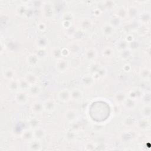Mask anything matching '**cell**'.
<instances>
[{"instance_id":"cell-1","label":"cell","mask_w":151,"mask_h":151,"mask_svg":"<svg viewBox=\"0 0 151 151\" xmlns=\"http://www.w3.org/2000/svg\"><path fill=\"white\" fill-rule=\"evenodd\" d=\"M29 100V94L26 91L19 90L15 93V100L18 104L24 105L27 104Z\"/></svg>"},{"instance_id":"cell-2","label":"cell","mask_w":151,"mask_h":151,"mask_svg":"<svg viewBox=\"0 0 151 151\" xmlns=\"http://www.w3.org/2000/svg\"><path fill=\"white\" fill-rule=\"evenodd\" d=\"M30 110L34 114H41L44 111L42 102L40 100L34 101L31 104Z\"/></svg>"},{"instance_id":"cell-3","label":"cell","mask_w":151,"mask_h":151,"mask_svg":"<svg viewBox=\"0 0 151 151\" xmlns=\"http://www.w3.org/2000/svg\"><path fill=\"white\" fill-rule=\"evenodd\" d=\"M42 103L44 111L48 113H52L57 107L55 101L51 99H46L42 102Z\"/></svg>"},{"instance_id":"cell-4","label":"cell","mask_w":151,"mask_h":151,"mask_svg":"<svg viewBox=\"0 0 151 151\" xmlns=\"http://www.w3.org/2000/svg\"><path fill=\"white\" fill-rule=\"evenodd\" d=\"M68 62L67 60L64 58H59L56 60L55 63V67L57 71L61 73H64L66 71L68 68Z\"/></svg>"},{"instance_id":"cell-5","label":"cell","mask_w":151,"mask_h":151,"mask_svg":"<svg viewBox=\"0 0 151 151\" xmlns=\"http://www.w3.org/2000/svg\"><path fill=\"white\" fill-rule=\"evenodd\" d=\"M57 97L60 101L63 103L68 102L70 100H71L70 90L68 88H63L58 92Z\"/></svg>"},{"instance_id":"cell-6","label":"cell","mask_w":151,"mask_h":151,"mask_svg":"<svg viewBox=\"0 0 151 151\" xmlns=\"http://www.w3.org/2000/svg\"><path fill=\"white\" fill-rule=\"evenodd\" d=\"M97 57V51L94 48H89L84 52V58L88 62H94Z\"/></svg>"},{"instance_id":"cell-7","label":"cell","mask_w":151,"mask_h":151,"mask_svg":"<svg viewBox=\"0 0 151 151\" xmlns=\"http://www.w3.org/2000/svg\"><path fill=\"white\" fill-rule=\"evenodd\" d=\"M115 28L111 26L109 22L104 24L101 28V31L103 35L106 37H110L112 36L114 32H115Z\"/></svg>"},{"instance_id":"cell-8","label":"cell","mask_w":151,"mask_h":151,"mask_svg":"<svg viewBox=\"0 0 151 151\" xmlns=\"http://www.w3.org/2000/svg\"><path fill=\"white\" fill-rule=\"evenodd\" d=\"M143 93L142 89L139 87H133L129 90L127 96L129 98L137 100L141 98Z\"/></svg>"},{"instance_id":"cell-9","label":"cell","mask_w":151,"mask_h":151,"mask_svg":"<svg viewBox=\"0 0 151 151\" xmlns=\"http://www.w3.org/2000/svg\"><path fill=\"white\" fill-rule=\"evenodd\" d=\"M28 149L30 151H39L42 149V145L41 140L34 139L28 142Z\"/></svg>"},{"instance_id":"cell-10","label":"cell","mask_w":151,"mask_h":151,"mask_svg":"<svg viewBox=\"0 0 151 151\" xmlns=\"http://www.w3.org/2000/svg\"><path fill=\"white\" fill-rule=\"evenodd\" d=\"M64 117L68 123H71L76 122L78 117L77 111L74 109H68L66 111L64 114Z\"/></svg>"},{"instance_id":"cell-11","label":"cell","mask_w":151,"mask_h":151,"mask_svg":"<svg viewBox=\"0 0 151 151\" xmlns=\"http://www.w3.org/2000/svg\"><path fill=\"white\" fill-rule=\"evenodd\" d=\"M71 99L75 101H80L83 98V93L78 88H74L70 90Z\"/></svg>"},{"instance_id":"cell-12","label":"cell","mask_w":151,"mask_h":151,"mask_svg":"<svg viewBox=\"0 0 151 151\" xmlns=\"http://www.w3.org/2000/svg\"><path fill=\"white\" fill-rule=\"evenodd\" d=\"M33 134H34V139H36L40 140L44 139L47 135L45 130L40 126L33 130Z\"/></svg>"},{"instance_id":"cell-13","label":"cell","mask_w":151,"mask_h":151,"mask_svg":"<svg viewBox=\"0 0 151 151\" xmlns=\"http://www.w3.org/2000/svg\"><path fill=\"white\" fill-rule=\"evenodd\" d=\"M94 83V80L93 79L91 74H86L81 78V84L86 87H91Z\"/></svg>"},{"instance_id":"cell-14","label":"cell","mask_w":151,"mask_h":151,"mask_svg":"<svg viewBox=\"0 0 151 151\" xmlns=\"http://www.w3.org/2000/svg\"><path fill=\"white\" fill-rule=\"evenodd\" d=\"M140 78L143 81H149L150 78V69L148 67H144L140 69L139 73Z\"/></svg>"},{"instance_id":"cell-15","label":"cell","mask_w":151,"mask_h":151,"mask_svg":"<svg viewBox=\"0 0 151 151\" xmlns=\"http://www.w3.org/2000/svg\"><path fill=\"white\" fill-rule=\"evenodd\" d=\"M41 91H42L41 87L38 84L31 85L29 88V89L28 90V93L29 96H31L34 97L40 96V94L41 93Z\"/></svg>"},{"instance_id":"cell-16","label":"cell","mask_w":151,"mask_h":151,"mask_svg":"<svg viewBox=\"0 0 151 151\" xmlns=\"http://www.w3.org/2000/svg\"><path fill=\"white\" fill-rule=\"evenodd\" d=\"M21 138L24 142H30L31 140L34 139L33 130L29 128L28 129H26L24 130L21 134Z\"/></svg>"},{"instance_id":"cell-17","label":"cell","mask_w":151,"mask_h":151,"mask_svg":"<svg viewBox=\"0 0 151 151\" xmlns=\"http://www.w3.org/2000/svg\"><path fill=\"white\" fill-rule=\"evenodd\" d=\"M7 88L9 91L13 93H16L19 90L18 80H9L7 84Z\"/></svg>"},{"instance_id":"cell-18","label":"cell","mask_w":151,"mask_h":151,"mask_svg":"<svg viewBox=\"0 0 151 151\" xmlns=\"http://www.w3.org/2000/svg\"><path fill=\"white\" fill-rule=\"evenodd\" d=\"M24 77L27 80V81L30 84L31 86L34 85V84H36L38 82V76L35 73H34L33 72L28 71L25 74Z\"/></svg>"},{"instance_id":"cell-19","label":"cell","mask_w":151,"mask_h":151,"mask_svg":"<svg viewBox=\"0 0 151 151\" xmlns=\"http://www.w3.org/2000/svg\"><path fill=\"white\" fill-rule=\"evenodd\" d=\"M114 100L116 104H122L127 98V94L123 91H118L114 95Z\"/></svg>"},{"instance_id":"cell-20","label":"cell","mask_w":151,"mask_h":151,"mask_svg":"<svg viewBox=\"0 0 151 151\" xmlns=\"http://www.w3.org/2000/svg\"><path fill=\"white\" fill-rule=\"evenodd\" d=\"M40 58L35 53L29 54L26 58L27 64L31 67L36 66L39 61Z\"/></svg>"},{"instance_id":"cell-21","label":"cell","mask_w":151,"mask_h":151,"mask_svg":"<svg viewBox=\"0 0 151 151\" xmlns=\"http://www.w3.org/2000/svg\"><path fill=\"white\" fill-rule=\"evenodd\" d=\"M137 127L140 130H146L147 128H149L150 126V122L149 119L143 117L139 119L137 123Z\"/></svg>"},{"instance_id":"cell-22","label":"cell","mask_w":151,"mask_h":151,"mask_svg":"<svg viewBox=\"0 0 151 151\" xmlns=\"http://www.w3.org/2000/svg\"><path fill=\"white\" fill-rule=\"evenodd\" d=\"M134 138V134L133 132L130 130H126L120 135V139L123 142H129Z\"/></svg>"},{"instance_id":"cell-23","label":"cell","mask_w":151,"mask_h":151,"mask_svg":"<svg viewBox=\"0 0 151 151\" xmlns=\"http://www.w3.org/2000/svg\"><path fill=\"white\" fill-rule=\"evenodd\" d=\"M122 104L124 109L128 110H131L136 107L137 100L127 97Z\"/></svg>"},{"instance_id":"cell-24","label":"cell","mask_w":151,"mask_h":151,"mask_svg":"<svg viewBox=\"0 0 151 151\" xmlns=\"http://www.w3.org/2000/svg\"><path fill=\"white\" fill-rule=\"evenodd\" d=\"M92 25H93L92 21H91L90 19L87 18L82 19L80 22V26L81 29L83 30V31L89 30L91 28Z\"/></svg>"},{"instance_id":"cell-25","label":"cell","mask_w":151,"mask_h":151,"mask_svg":"<svg viewBox=\"0 0 151 151\" xmlns=\"http://www.w3.org/2000/svg\"><path fill=\"white\" fill-rule=\"evenodd\" d=\"M128 45L129 43L124 39H119L116 41L115 44L116 48L119 52L128 49Z\"/></svg>"},{"instance_id":"cell-26","label":"cell","mask_w":151,"mask_h":151,"mask_svg":"<svg viewBox=\"0 0 151 151\" xmlns=\"http://www.w3.org/2000/svg\"><path fill=\"white\" fill-rule=\"evenodd\" d=\"M15 75V72L11 68H6L4 69V70L2 72L3 77L5 79L8 80H11L14 79Z\"/></svg>"},{"instance_id":"cell-27","label":"cell","mask_w":151,"mask_h":151,"mask_svg":"<svg viewBox=\"0 0 151 151\" xmlns=\"http://www.w3.org/2000/svg\"><path fill=\"white\" fill-rule=\"evenodd\" d=\"M43 11L44 15L48 18H51L54 15V9L50 4H44Z\"/></svg>"},{"instance_id":"cell-28","label":"cell","mask_w":151,"mask_h":151,"mask_svg":"<svg viewBox=\"0 0 151 151\" xmlns=\"http://www.w3.org/2000/svg\"><path fill=\"white\" fill-rule=\"evenodd\" d=\"M140 113L143 117L149 119L151 116L150 104H145L140 110Z\"/></svg>"},{"instance_id":"cell-29","label":"cell","mask_w":151,"mask_h":151,"mask_svg":"<svg viewBox=\"0 0 151 151\" xmlns=\"http://www.w3.org/2000/svg\"><path fill=\"white\" fill-rule=\"evenodd\" d=\"M115 16L120 18V19H124L127 18V9L124 7L120 6L119 7L116 11Z\"/></svg>"},{"instance_id":"cell-30","label":"cell","mask_w":151,"mask_h":151,"mask_svg":"<svg viewBox=\"0 0 151 151\" xmlns=\"http://www.w3.org/2000/svg\"><path fill=\"white\" fill-rule=\"evenodd\" d=\"M19 83V90L22 91H28L29 88L30 87L31 85L27 81V80L25 79V78L22 77L18 80Z\"/></svg>"},{"instance_id":"cell-31","label":"cell","mask_w":151,"mask_h":151,"mask_svg":"<svg viewBox=\"0 0 151 151\" xmlns=\"http://www.w3.org/2000/svg\"><path fill=\"white\" fill-rule=\"evenodd\" d=\"M127 17L134 19L139 14V11L137 8L134 6H131L128 9H127Z\"/></svg>"},{"instance_id":"cell-32","label":"cell","mask_w":151,"mask_h":151,"mask_svg":"<svg viewBox=\"0 0 151 151\" xmlns=\"http://www.w3.org/2000/svg\"><path fill=\"white\" fill-rule=\"evenodd\" d=\"M114 50L110 47H104L101 51V54L103 57L106 58H111L114 55Z\"/></svg>"},{"instance_id":"cell-33","label":"cell","mask_w":151,"mask_h":151,"mask_svg":"<svg viewBox=\"0 0 151 151\" xmlns=\"http://www.w3.org/2000/svg\"><path fill=\"white\" fill-rule=\"evenodd\" d=\"M40 120L36 117H32L28 119V124L29 128L32 130L37 128V127L40 126Z\"/></svg>"},{"instance_id":"cell-34","label":"cell","mask_w":151,"mask_h":151,"mask_svg":"<svg viewBox=\"0 0 151 151\" xmlns=\"http://www.w3.org/2000/svg\"><path fill=\"white\" fill-rule=\"evenodd\" d=\"M150 20V14L149 12H143L139 15V21L143 24H148Z\"/></svg>"},{"instance_id":"cell-35","label":"cell","mask_w":151,"mask_h":151,"mask_svg":"<svg viewBox=\"0 0 151 151\" xmlns=\"http://www.w3.org/2000/svg\"><path fill=\"white\" fill-rule=\"evenodd\" d=\"M35 44L37 48H46L48 45V40L45 37H41L35 40Z\"/></svg>"},{"instance_id":"cell-36","label":"cell","mask_w":151,"mask_h":151,"mask_svg":"<svg viewBox=\"0 0 151 151\" xmlns=\"http://www.w3.org/2000/svg\"><path fill=\"white\" fill-rule=\"evenodd\" d=\"M122 19L114 16L110 19L109 23L116 29L119 28L122 25Z\"/></svg>"},{"instance_id":"cell-37","label":"cell","mask_w":151,"mask_h":151,"mask_svg":"<svg viewBox=\"0 0 151 151\" xmlns=\"http://www.w3.org/2000/svg\"><path fill=\"white\" fill-rule=\"evenodd\" d=\"M135 122H136V120L133 117L131 116H128L124 119L123 123L126 127H130L133 126L135 123Z\"/></svg>"},{"instance_id":"cell-38","label":"cell","mask_w":151,"mask_h":151,"mask_svg":"<svg viewBox=\"0 0 151 151\" xmlns=\"http://www.w3.org/2000/svg\"><path fill=\"white\" fill-rule=\"evenodd\" d=\"M51 54L52 57L56 60L61 58L62 57L61 48L60 47H54L51 50Z\"/></svg>"},{"instance_id":"cell-39","label":"cell","mask_w":151,"mask_h":151,"mask_svg":"<svg viewBox=\"0 0 151 151\" xmlns=\"http://www.w3.org/2000/svg\"><path fill=\"white\" fill-rule=\"evenodd\" d=\"M131 55H132V51H130L129 48L119 52L120 57L124 60H128L131 57Z\"/></svg>"},{"instance_id":"cell-40","label":"cell","mask_w":151,"mask_h":151,"mask_svg":"<svg viewBox=\"0 0 151 151\" xmlns=\"http://www.w3.org/2000/svg\"><path fill=\"white\" fill-rule=\"evenodd\" d=\"M140 99L142 100L143 103L145 104H150V100H151V97H150V92H146L145 93H143Z\"/></svg>"},{"instance_id":"cell-41","label":"cell","mask_w":151,"mask_h":151,"mask_svg":"<svg viewBox=\"0 0 151 151\" xmlns=\"http://www.w3.org/2000/svg\"><path fill=\"white\" fill-rule=\"evenodd\" d=\"M35 54L39 58H42L47 55V52L45 48H37Z\"/></svg>"},{"instance_id":"cell-42","label":"cell","mask_w":151,"mask_h":151,"mask_svg":"<svg viewBox=\"0 0 151 151\" xmlns=\"http://www.w3.org/2000/svg\"><path fill=\"white\" fill-rule=\"evenodd\" d=\"M73 18H74L73 14L70 12H66L64 13L61 17L62 21H72L73 19Z\"/></svg>"},{"instance_id":"cell-43","label":"cell","mask_w":151,"mask_h":151,"mask_svg":"<svg viewBox=\"0 0 151 151\" xmlns=\"http://www.w3.org/2000/svg\"><path fill=\"white\" fill-rule=\"evenodd\" d=\"M97 145L94 142H88L86 143L85 146H84V149L88 151H91V150H94L96 147Z\"/></svg>"},{"instance_id":"cell-44","label":"cell","mask_w":151,"mask_h":151,"mask_svg":"<svg viewBox=\"0 0 151 151\" xmlns=\"http://www.w3.org/2000/svg\"><path fill=\"white\" fill-rule=\"evenodd\" d=\"M139 42L135 40V39L130 42V43H129V45H128V48L130 50V51H133V50H136L139 48Z\"/></svg>"},{"instance_id":"cell-45","label":"cell","mask_w":151,"mask_h":151,"mask_svg":"<svg viewBox=\"0 0 151 151\" xmlns=\"http://www.w3.org/2000/svg\"><path fill=\"white\" fill-rule=\"evenodd\" d=\"M100 66H101V65L99 63H96L95 61L93 62L91 64V66L90 67V70L91 73H93V72L96 71Z\"/></svg>"},{"instance_id":"cell-46","label":"cell","mask_w":151,"mask_h":151,"mask_svg":"<svg viewBox=\"0 0 151 151\" xmlns=\"http://www.w3.org/2000/svg\"><path fill=\"white\" fill-rule=\"evenodd\" d=\"M37 28L40 31L44 32L47 29V25L43 22H39L37 25Z\"/></svg>"},{"instance_id":"cell-47","label":"cell","mask_w":151,"mask_h":151,"mask_svg":"<svg viewBox=\"0 0 151 151\" xmlns=\"http://www.w3.org/2000/svg\"><path fill=\"white\" fill-rule=\"evenodd\" d=\"M113 113H114V114L117 116V115H119L120 114L121 111H122V109L120 107V104H115L114 106H113Z\"/></svg>"},{"instance_id":"cell-48","label":"cell","mask_w":151,"mask_h":151,"mask_svg":"<svg viewBox=\"0 0 151 151\" xmlns=\"http://www.w3.org/2000/svg\"><path fill=\"white\" fill-rule=\"evenodd\" d=\"M62 26L65 29H70L71 28L72 26V21H62L61 22Z\"/></svg>"},{"instance_id":"cell-49","label":"cell","mask_w":151,"mask_h":151,"mask_svg":"<svg viewBox=\"0 0 151 151\" xmlns=\"http://www.w3.org/2000/svg\"><path fill=\"white\" fill-rule=\"evenodd\" d=\"M128 43H130V42L133 41L134 40V36L131 33H127L125 38H124Z\"/></svg>"},{"instance_id":"cell-50","label":"cell","mask_w":151,"mask_h":151,"mask_svg":"<svg viewBox=\"0 0 151 151\" xmlns=\"http://www.w3.org/2000/svg\"><path fill=\"white\" fill-rule=\"evenodd\" d=\"M70 54V51L68 48L64 47L61 48V55L62 57H67Z\"/></svg>"},{"instance_id":"cell-51","label":"cell","mask_w":151,"mask_h":151,"mask_svg":"<svg viewBox=\"0 0 151 151\" xmlns=\"http://www.w3.org/2000/svg\"><path fill=\"white\" fill-rule=\"evenodd\" d=\"M17 12H18V15H19L21 16L24 15H25V13H26V9L23 6H20L17 9Z\"/></svg>"},{"instance_id":"cell-52","label":"cell","mask_w":151,"mask_h":151,"mask_svg":"<svg viewBox=\"0 0 151 151\" xmlns=\"http://www.w3.org/2000/svg\"><path fill=\"white\" fill-rule=\"evenodd\" d=\"M122 68H123V71L124 72L129 73V72H130L132 70V66H131V65L130 64L126 63V64H124L123 65Z\"/></svg>"},{"instance_id":"cell-53","label":"cell","mask_w":151,"mask_h":151,"mask_svg":"<svg viewBox=\"0 0 151 151\" xmlns=\"http://www.w3.org/2000/svg\"><path fill=\"white\" fill-rule=\"evenodd\" d=\"M103 4L107 9H110L114 6V2L113 1H104L103 2Z\"/></svg>"},{"instance_id":"cell-54","label":"cell","mask_w":151,"mask_h":151,"mask_svg":"<svg viewBox=\"0 0 151 151\" xmlns=\"http://www.w3.org/2000/svg\"><path fill=\"white\" fill-rule=\"evenodd\" d=\"M101 13V11L100 9H96L94 11V15H95L96 16H99Z\"/></svg>"}]
</instances>
